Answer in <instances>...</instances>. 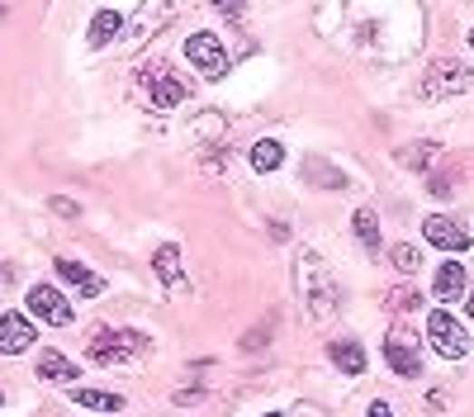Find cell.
<instances>
[{
  "mask_svg": "<svg viewBox=\"0 0 474 417\" xmlns=\"http://www.w3.org/2000/svg\"><path fill=\"white\" fill-rule=\"evenodd\" d=\"M295 280H299V295L304 308L314 313V323H333L342 313V285L333 280V270L318 252H299L295 257Z\"/></svg>",
  "mask_w": 474,
  "mask_h": 417,
  "instance_id": "1",
  "label": "cell"
},
{
  "mask_svg": "<svg viewBox=\"0 0 474 417\" xmlns=\"http://www.w3.org/2000/svg\"><path fill=\"white\" fill-rule=\"evenodd\" d=\"M148 351H152V337H142V332H133V327H105V332H95L86 361H95V365H129V361H142Z\"/></svg>",
  "mask_w": 474,
  "mask_h": 417,
  "instance_id": "2",
  "label": "cell"
},
{
  "mask_svg": "<svg viewBox=\"0 0 474 417\" xmlns=\"http://www.w3.org/2000/svg\"><path fill=\"white\" fill-rule=\"evenodd\" d=\"M384 361L399 380H418L422 374V337L413 323H389L384 332Z\"/></svg>",
  "mask_w": 474,
  "mask_h": 417,
  "instance_id": "3",
  "label": "cell"
},
{
  "mask_svg": "<svg viewBox=\"0 0 474 417\" xmlns=\"http://www.w3.org/2000/svg\"><path fill=\"white\" fill-rule=\"evenodd\" d=\"M138 95L152 104V110H176V104L185 100V81L167 67V62H142V72H138Z\"/></svg>",
  "mask_w": 474,
  "mask_h": 417,
  "instance_id": "4",
  "label": "cell"
},
{
  "mask_svg": "<svg viewBox=\"0 0 474 417\" xmlns=\"http://www.w3.org/2000/svg\"><path fill=\"white\" fill-rule=\"evenodd\" d=\"M460 91H469V67L456 62V57H437L418 81L422 100H446V95H460Z\"/></svg>",
  "mask_w": 474,
  "mask_h": 417,
  "instance_id": "5",
  "label": "cell"
},
{
  "mask_svg": "<svg viewBox=\"0 0 474 417\" xmlns=\"http://www.w3.org/2000/svg\"><path fill=\"white\" fill-rule=\"evenodd\" d=\"M427 342H431V351L437 356H446V361H465L469 356V332L456 323V313H446V308H437L427 318Z\"/></svg>",
  "mask_w": 474,
  "mask_h": 417,
  "instance_id": "6",
  "label": "cell"
},
{
  "mask_svg": "<svg viewBox=\"0 0 474 417\" xmlns=\"http://www.w3.org/2000/svg\"><path fill=\"white\" fill-rule=\"evenodd\" d=\"M185 57H190V67L204 81L228 76V48L218 44V34H190V38H185Z\"/></svg>",
  "mask_w": 474,
  "mask_h": 417,
  "instance_id": "7",
  "label": "cell"
},
{
  "mask_svg": "<svg viewBox=\"0 0 474 417\" xmlns=\"http://www.w3.org/2000/svg\"><path fill=\"white\" fill-rule=\"evenodd\" d=\"M24 304H29V313L38 323H48V327H67L72 323V304L57 295L53 285H34L29 295H24Z\"/></svg>",
  "mask_w": 474,
  "mask_h": 417,
  "instance_id": "8",
  "label": "cell"
},
{
  "mask_svg": "<svg viewBox=\"0 0 474 417\" xmlns=\"http://www.w3.org/2000/svg\"><path fill=\"white\" fill-rule=\"evenodd\" d=\"M152 270L161 276V285H167V295L180 299L185 289H190V276H185V266H180V247L176 242H161L157 252H152Z\"/></svg>",
  "mask_w": 474,
  "mask_h": 417,
  "instance_id": "9",
  "label": "cell"
},
{
  "mask_svg": "<svg viewBox=\"0 0 474 417\" xmlns=\"http://www.w3.org/2000/svg\"><path fill=\"white\" fill-rule=\"evenodd\" d=\"M422 238L431 242V247H441V252H469V233H465V223H456V218H446V214H431L427 223H422Z\"/></svg>",
  "mask_w": 474,
  "mask_h": 417,
  "instance_id": "10",
  "label": "cell"
},
{
  "mask_svg": "<svg viewBox=\"0 0 474 417\" xmlns=\"http://www.w3.org/2000/svg\"><path fill=\"white\" fill-rule=\"evenodd\" d=\"M38 337V327L29 323V313H0V356H19Z\"/></svg>",
  "mask_w": 474,
  "mask_h": 417,
  "instance_id": "11",
  "label": "cell"
},
{
  "mask_svg": "<svg viewBox=\"0 0 474 417\" xmlns=\"http://www.w3.org/2000/svg\"><path fill=\"white\" fill-rule=\"evenodd\" d=\"M57 276L67 280V285H76V295H86V299H100V295H105V276H95L91 266H81V261H72V257H57Z\"/></svg>",
  "mask_w": 474,
  "mask_h": 417,
  "instance_id": "12",
  "label": "cell"
},
{
  "mask_svg": "<svg viewBox=\"0 0 474 417\" xmlns=\"http://www.w3.org/2000/svg\"><path fill=\"white\" fill-rule=\"evenodd\" d=\"M34 374H38V380H76V374H81V361H67L62 351H38Z\"/></svg>",
  "mask_w": 474,
  "mask_h": 417,
  "instance_id": "13",
  "label": "cell"
},
{
  "mask_svg": "<svg viewBox=\"0 0 474 417\" xmlns=\"http://www.w3.org/2000/svg\"><path fill=\"white\" fill-rule=\"evenodd\" d=\"M119 34H123V10H100V15L91 19V34H86V44H91V48H110Z\"/></svg>",
  "mask_w": 474,
  "mask_h": 417,
  "instance_id": "14",
  "label": "cell"
},
{
  "mask_svg": "<svg viewBox=\"0 0 474 417\" xmlns=\"http://www.w3.org/2000/svg\"><path fill=\"white\" fill-rule=\"evenodd\" d=\"M190 133L209 148V142H228V119H223L218 110H204V114H195L190 119Z\"/></svg>",
  "mask_w": 474,
  "mask_h": 417,
  "instance_id": "15",
  "label": "cell"
},
{
  "mask_svg": "<svg viewBox=\"0 0 474 417\" xmlns=\"http://www.w3.org/2000/svg\"><path fill=\"white\" fill-rule=\"evenodd\" d=\"M465 285H469V276H465V266L460 261H446L441 270H437V285H431V289H437V299H460L465 295Z\"/></svg>",
  "mask_w": 474,
  "mask_h": 417,
  "instance_id": "16",
  "label": "cell"
},
{
  "mask_svg": "<svg viewBox=\"0 0 474 417\" xmlns=\"http://www.w3.org/2000/svg\"><path fill=\"white\" fill-rule=\"evenodd\" d=\"M327 356H333V365L346 370V374H361V370H365V351H361V342H333V346H327Z\"/></svg>",
  "mask_w": 474,
  "mask_h": 417,
  "instance_id": "17",
  "label": "cell"
},
{
  "mask_svg": "<svg viewBox=\"0 0 474 417\" xmlns=\"http://www.w3.org/2000/svg\"><path fill=\"white\" fill-rule=\"evenodd\" d=\"M72 399H76V408H91V412H119L123 408V399L110 389H76Z\"/></svg>",
  "mask_w": 474,
  "mask_h": 417,
  "instance_id": "18",
  "label": "cell"
},
{
  "mask_svg": "<svg viewBox=\"0 0 474 417\" xmlns=\"http://www.w3.org/2000/svg\"><path fill=\"white\" fill-rule=\"evenodd\" d=\"M280 161H285V148H280L276 138H261L256 148H252V171H261V176H266V171H276Z\"/></svg>",
  "mask_w": 474,
  "mask_h": 417,
  "instance_id": "19",
  "label": "cell"
},
{
  "mask_svg": "<svg viewBox=\"0 0 474 417\" xmlns=\"http://www.w3.org/2000/svg\"><path fill=\"white\" fill-rule=\"evenodd\" d=\"M431 161H437V142H413V148H399V166H408V171H427Z\"/></svg>",
  "mask_w": 474,
  "mask_h": 417,
  "instance_id": "20",
  "label": "cell"
},
{
  "mask_svg": "<svg viewBox=\"0 0 474 417\" xmlns=\"http://www.w3.org/2000/svg\"><path fill=\"white\" fill-rule=\"evenodd\" d=\"M352 228H356V238L370 247V252H380V218H375V208H356Z\"/></svg>",
  "mask_w": 474,
  "mask_h": 417,
  "instance_id": "21",
  "label": "cell"
},
{
  "mask_svg": "<svg viewBox=\"0 0 474 417\" xmlns=\"http://www.w3.org/2000/svg\"><path fill=\"white\" fill-rule=\"evenodd\" d=\"M389 261H394L403 276H418V270H422V247H413V242H394V247H389Z\"/></svg>",
  "mask_w": 474,
  "mask_h": 417,
  "instance_id": "22",
  "label": "cell"
},
{
  "mask_svg": "<svg viewBox=\"0 0 474 417\" xmlns=\"http://www.w3.org/2000/svg\"><path fill=\"white\" fill-rule=\"evenodd\" d=\"M394 313H403V308H418L422 304V295H418V285H399V289H389V299H384Z\"/></svg>",
  "mask_w": 474,
  "mask_h": 417,
  "instance_id": "23",
  "label": "cell"
},
{
  "mask_svg": "<svg viewBox=\"0 0 474 417\" xmlns=\"http://www.w3.org/2000/svg\"><path fill=\"white\" fill-rule=\"evenodd\" d=\"M48 208H53L57 218H76V214H81V208H76V204H72L67 195H53V199H48Z\"/></svg>",
  "mask_w": 474,
  "mask_h": 417,
  "instance_id": "24",
  "label": "cell"
},
{
  "mask_svg": "<svg viewBox=\"0 0 474 417\" xmlns=\"http://www.w3.org/2000/svg\"><path fill=\"white\" fill-rule=\"evenodd\" d=\"M266 342H271V327H252V332L242 337V346H247V351H256V346H266Z\"/></svg>",
  "mask_w": 474,
  "mask_h": 417,
  "instance_id": "25",
  "label": "cell"
},
{
  "mask_svg": "<svg viewBox=\"0 0 474 417\" xmlns=\"http://www.w3.org/2000/svg\"><path fill=\"white\" fill-rule=\"evenodd\" d=\"M199 399H204V389H180L171 403H176V408H190V403H199Z\"/></svg>",
  "mask_w": 474,
  "mask_h": 417,
  "instance_id": "26",
  "label": "cell"
},
{
  "mask_svg": "<svg viewBox=\"0 0 474 417\" xmlns=\"http://www.w3.org/2000/svg\"><path fill=\"white\" fill-rule=\"evenodd\" d=\"M427 408H431V412H446V389H431V393H427Z\"/></svg>",
  "mask_w": 474,
  "mask_h": 417,
  "instance_id": "27",
  "label": "cell"
},
{
  "mask_svg": "<svg viewBox=\"0 0 474 417\" xmlns=\"http://www.w3.org/2000/svg\"><path fill=\"white\" fill-rule=\"evenodd\" d=\"M290 417H327V412H323L318 403H295V412H290Z\"/></svg>",
  "mask_w": 474,
  "mask_h": 417,
  "instance_id": "28",
  "label": "cell"
},
{
  "mask_svg": "<svg viewBox=\"0 0 474 417\" xmlns=\"http://www.w3.org/2000/svg\"><path fill=\"white\" fill-rule=\"evenodd\" d=\"M365 417H394V408H389L384 399H375V403H370V412Z\"/></svg>",
  "mask_w": 474,
  "mask_h": 417,
  "instance_id": "29",
  "label": "cell"
},
{
  "mask_svg": "<svg viewBox=\"0 0 474 417\" xmlns=\"http://www.w3.org/2000/svg\"><path fill=\"white\" fill-rule=\"evenodd\" d=\"M469 318H474V295H469Z\"/></svg>",
  "mask_w": 474,
  "mask_h": 417,
  "instance_id": "30",
  "label": "cell"
},
{
  "mask_svg": "<svg viewBox=\"0 0 474 417\" xmlns=\"http://www.w3.org/2000/svg\"><path fill=\"white\" fill-rule=\"evenodd\" d=\"M266 417H285V412H266Z\"/></svg>",
  "mask_w": 474,
  "mask_h": 417,
  "instance_id": "31",
  "label": "cell"
},
{
  "mask_svg": "<svg viewBox=\"0 0 474 417\" xmlns=\"http://www.w3.org/2000/svg\"><path fill=\"white\" fill-rule=\"evenodd\" d=\"M469 48H474V29H469Z\"/></svg>",
  "mask_w": 474,
  "mask_h": 417,
  "instance_id": "32",
  "label": "cell"
},
{
  "mask_svg": "<svg viewBox=\"0 0 474 417\" xmlns=\"http://www.w3.org/2000/svg\"><path fill=\"white\" fill-rule=\"evenodd\" d=\"M0 403H5V393H0Z\"/></svg>",
  "mask_w": 474,
  "mask_h": 417,
  "instance_id": "33",
  "label": "cell"
}]
</instances>
